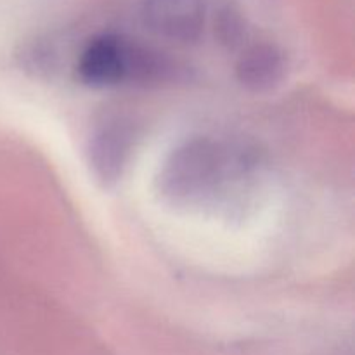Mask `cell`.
<instances>
[{"instance_id":"1","label":"cell","mask_w":355,"mask_h":355,"mask_svg":"<svg viewBox=\"0 0 355 355\" xmlns=\"http://www.w3.org/2000/svg\"><path fill=\"white\" fill-rule=\"evenodd\" d=\"M259 156L241 144L196 135L177 144L162 163L156 186L177 208L217 207L252 182Z\"/></svg>"},{"instance_id":"2","label":"cell","mask_w":355,"mask_h":355,"mask_svg":"<svg viewBox=\"0 0 355 355\" xmlns=\"http://www.w3.org/2000/svg\"><path fill=\"white\" fill-rule=\"evenodd\" d=\"M135 127L132 120L111 114L96 125L87 144V162L94 179L111 187L121 179L135 146Z\"/></svg>"},{"instance_id":"3","label":"cell","mask_w":355,"mask_h":355,"mask_svg":"<svg viewBox=\"0 0 355 355\" xmlns=\"http://www.w3.org/2000/svg\"><path fill=\"white\" fill-rule=\"evenodd\" d=\"M135 42L114 33L92 38L80 54L76 75L90 87H111L130 83Z\"/></svg>"},{"instance_id":"4","label":"cell","mask_w":355,"mask_h":355,"mask_svg":"<svg viewBox=\"0 0 355 355\" xmlns=\"http://www.w3.org/2000/svg\"><path fill=\"white\" fill-rule=\"evenodd\" d=\"M148 30L175 44H194L207 26V0H141Z\"/></svg>"},{"instance_id":"5","label":"cell","mask_w":355,"mask_h":355,"mask_svg":"<svg viewBox=\"0 0 355 355\" xmlns=\"http://www.w3.org/2000/svg\"><path fill=\"white\" fill-rule=\"evenodd\" d=\"M286 73V54L270 42H259L246 47L234 68L239 85L252 94L270 92L284 82Z\"/></svg>"},{"instance_id":"6","label":"cell","mask_w":355,"mask_h":355,"mask_svg":"<svg viewBox=\"0 0 355 355\" xmlns=\"http://www.w3.org/2000/svg\"><path fill=\"white\" fill-rule=\"evenodd\" d=\"M215 31H217L218 40L225 47H236L243 42L246 31L243 16L234 7H225L218 12L217 21H215Z\"/></svg>"}]
</instances>
